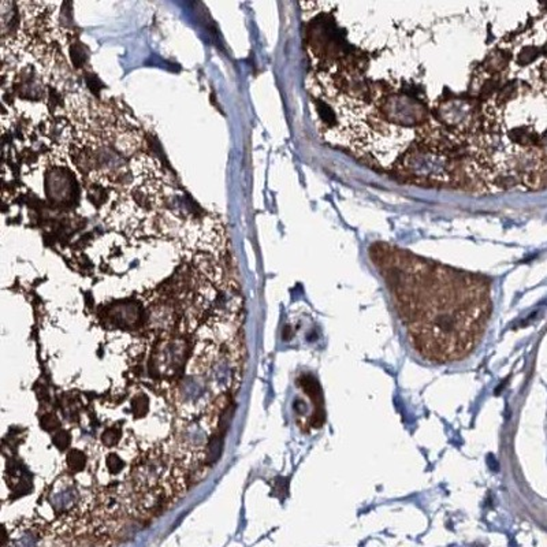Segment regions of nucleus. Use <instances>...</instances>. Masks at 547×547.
<instances>
[{
	"mask_svg": "<svg viewBox=\"0 0 547 547\" xmlns=\"http://www.w3.org/2000/svg\"><path fill=\"white\" fill-rule=\"evenodd\" d=\"M383 272L417 353L434 363L471 354L490 315L485 282L408 256L397 257L394 263L386 260Z\"/></svg>",
	"mask_w": 547,
	"mask_h": 547,
	"instance_id": "f257e3e1",
	"label": "nucleus"
},
{
	"mask_svg": "<svg viewBox=\"0 0 547 547\" xmlns=\"http://www.w3.org/2000/svg\"><path fill=\"white\" fill-rule=\"evenodd\" d=\"M67 463H69V466L73 471H81L85 466L86 457H85L82 451L71 450L67 456Z\"/></svg>",
	"mask_w": 547,
	"mask_h": 547,
	"instance_id": "f03ea898",
	"label": "nucleus"
},
{
	"mask_svg": "<svg viewBox=\"0 0 547 547\" xmlns=\"http://www.w3.org/2000/svg\"><path fill=\"white\" fill-rule=\"evenodd\" d=\"M54 442H55L58 447L63 449L64 446L69 445V434H67L66 431H59V432H56V435L54 436Z\"/></svg>",
	"mask_w": 547,
	"mask_h": 547,
	"instance_id": "7ed1b4c3",
	"label": "nucleus"
},
{
	"mask_svg": "<svg viewBox=\"0 0 547 547\" xmlns=\"http://www.w3.org/2000/svg\"><path fill=\"white\" fill-rule=\"evenodd\" d=\"M122 461H121V458L117 456V454H110V457H108V468H110V471L112 472V473H117V472L122 468V464H121Z\"/></svg>",
	"mask_w": 547,
	"mask_h": 547,
	"instance_id": "20e7f679",
	"label": "nucleus"
}]
</instances>
